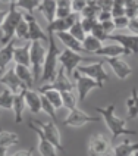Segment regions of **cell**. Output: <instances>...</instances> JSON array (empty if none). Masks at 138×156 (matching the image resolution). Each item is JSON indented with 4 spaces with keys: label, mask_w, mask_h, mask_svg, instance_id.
<instances>
[{
    "label": "cell",
    "mask_w": 138,
    "mask_h": 156,
    "mask_svg": "<svg viewBox=\"0 0 138 156\" xmlns=\"http://www.w3.org/2000/svg\"><path fill=\"white\" fill-rule=\"evenodd\" d=\"M40 13L44 16V19L50 24L56 19V10H57V3L56 0H41L40 3Z\"/></svg>",
    "instance_id": "obj_23"
},
{
    "label": "cell",
    "mask_w": 138,
    "mask_h": 156,
    "mask_svg": "<svg viewBox=\"0 0 138 156\" xmlns=\"http://www.w3.org/2000/svg\"><path fill=\"white\" fill-rule=\"evenodd\" d=\"M8 15V10H3V9H0V27L3 24V21H5V18Z\"/></svg>",
    "instance_id": "obj_47"
},
{
    "label": "cell",
    "mask_w": 138,
    "mask_h": 156,
    "mask_svg": "<svg viewBox=\"0 0 138 156\" xmlns=\"http://www.w3.org/2000/svg\"><path fill=\"white\" fill-rule=\"evenodd\" d=\"M43 87H46V88H53V90H59L60 93H63V91L74 90V88H75V83H72L71 77H69L68 74L65 72V69L60 66L59 71H57L56 78L53 80L50 84H43Z\"/></svg>",
    "instance_id": "obj_12"
},
{
    "label": "cell",
    "mask_w": 138,
    "mask_h": 156,
    "mask_svg": "<svg viewBox=\"0 0 138 156\" xmlns=\"http://www.w3.org/2000/svg\"><path fill=\"white\" fill-rule=\"evenodd\" d=\"M13 68H15L16 75L21 78V81H22L28 88H31V87L34 86L35 78H34V72H33V69H31V66H25V65H15Z\"/></svg>",
    "instance_id": "obj_24"
},
{
    "label": "cell",
    "mask_w": 138,
    "mask_h": 156,
    "mask_svg": "<svg viewBox=\"0 0 138 156\" xmlns=\"http://www.w3.org/2000/svg\"><path fill=\"white\" fill-rule=\"evenodd\" d=\"M102 27H103V30L107 33V34H115V31H116V27H115V22H113V18L112 19H107V21H103V22H100Z\"/></svg>",
    "instance_id": "obj_41"
},
{
    "label": "cell",
    "mask_w": 138,
    "mask_h": 156,
    "mask_svg": "<svg viewBox=\"0 0 138 156\" xmlns=\"http://www.w3.org/2000/svg\"><path fill=\"white\" fill-rule=\"evenodd\" d=\"M46 55H47V49L44 47V44L41 41H31L29 56H31V69L34 72L35 81L41 80V72H43Z\"/></svg>",
    "instance_id": "obj_4"
},
{
    "label": "cell",
    "mask_w": 138,
    "mask_h": 156,
    "mask_svg": "<svg viewBox=\"0 0 138 156\" xmlns=\"http://www.w3.org/2000/svg\"><path fill=\"white\" fill-rule=\"evenodd\" d=\"M112 12L109 10V9H102L100 12H98V15H97V19H98V22H103V21H107V19H112Z\"/></svg>",
    "instance_id": "obj_42"
},
{
    "label": "cell",
    "mask_w": 138,
    "mask_h": 156,
    "mask_svg": "<svg viewBox=\"0 0 138 156\" xmlns=\"http://www.w3.org/2000/svg\"><path fill=\"white\" fill-rule=\"evenodd\" d=\"M13 100H15V94H13L9 88H5V90L0 93V108H2V109L12 111V109H13Z\"/></svg>",
    "instance_id": "obj_31"
},
{
    "label": "cell",
    "mask_w": 138,
    "mask_h": 156,
    "mask_svg": "<svg viewBox=\"0 0 138 156\" xmlns=\"http://www.w3.org/2000/svg\"><path fill=\"white\" fill-rule=\"evenodd\" d=\"M110 12H112L113 18L123 16V15H126V8H123V6H112Z\"/></svg>",
    "instance_id": "obj_43"
},
{
    "label": "cell",
    "mask_w": 138,
    "mask_h": 156,
    "mask_svg": "<svg viewBox=\"0 0 138 156\" xmlns=\"http://www.w3.org/2000/svg\"><path fill=\"white\" fill-rule=\"evenodd\" d=\"M110 152V141L104 134H94L88 140L87 153L88 156H107Z\"/></svg>",
    "instance_id": "obj_8"
},
{
    "label": "cell",
    "mask_w": 138,
    "mask_h": 156,
    "mask_svg": "<svg viewBox=\"0 0 138 156\" xmlns=\"http://www.w3.org/2000/svg\"><path fill=\"white\" fill-rule=\"evenodd\" d=\"M19 143V136L16 133H12V131H6V130H0V146L2 147H13Z\"/></svg>",
    "instance_id": "obj_29"
},
{
    "label": "cell",
    "mask_w": 138,
    "mask_h": 156,
    "mask_svg": "<svg viewBox=\"0 0 138 156\" xmlns=\"http://www.w3.org/2000/svg\"><path fill=\"white\" fill-rule=\"evenodd\" d=\"M128 30L131 31V34L138 35V16L131 18V19H129V25H128Z\"/></svg>",
    "instance_id": "obj_45"
},
{
    "label": "cell",
    "mask_w": 138,
    "mask_h": 156,
    "mask_svg": "<svg viewBox=\"0 0 138 156\" xmlns=\"http://www.w3.org/2000/svg\"><path fill=\"white\" fill-rule=\"evenodd\" d=\"M29 49H31V41L15 47V55H13V62L15 65H25V66H31V56H29Z\"/></svg>",
    "instance_id": "obj_22"
},
{
    "label": "cell",
    "mask_w": 138,
    "mask_h": 156,
    "mask_svg": "<svg viewBox=\"0 0 138 156\" xmlns=\"http://www.w3.org/2000/svg\"><path fill=\"white\" fill-rule=\"evenodd\" d=\"M69 33H71V34L74 35V37H75L77 40H79L81 43H82V41L85 40V37L88 35V34L85 33V30H84V27H82V24H81V18L78 19V21L75 22V24H74V25L71 27Z\"/></svg>",
    "instance_id": "obj_34"
},
{
    "label": "cell",
    "mask_w": 138,
    "mask_h": 156,
    "mask_svg": "<svg viewBox=\"0 0 138 156\" xmlns=\"http://www.w3.org/2000/svg\"><path fill=\"white\" fill-rule=\"evenodd\" d=\"M2 3H5V5H9V6H12V5H16L18 0H0Z\"/></svg>",
    "instance_id": "obj_48"
},
{
    "label": "cell",
    "mask_w": 138,
    "mask_h": 156,
    "mask_svg": "<svg viewBox=\"0 0 138 156\" xmlns=\"http://www.w3.org/2000/svg\"><path fill=\"white\" fill-rule=\"evenodd\" d=\"M95 55L104 56V58L107 59V58H122V56L129 55V52H128L125 47H122L119 43H112V44H104Z\"/></svg>",
    "instance_id": "obj_19"
},
{
    "label": "cell",
    "mask_w": 138,
    "mask_h": 156,
    "mask_svg": "<svg viewBox=\"0 0 138 156\" xmlns=\"http://www.w3.org/2000/svg\"><path fill=\"white\" fill-rule=\"evenodd\" d=\"M59 55L60 50L57 49V46L54 43L53 34L49 33V49H47V55H46V61H44L43 72H41V81L44 84H50L53 80L57 75V65H59Z\"/></svg>",
    "instance_id": "obj_2"
},
{
    "label": "cell",
    "mask_w": 138,
    "mask_h": 156,
    "mask_svg": "<svg viewBox=\"0 0 138 156\" xmlns=\"http://www.w3.org/2000/svg\"><path fill=\"white\" fill-rule=\"evenodd\" d=\"M15 47H16V46H15V38H13L12 41L3 44V47L0 49V72H3L5 68L13 61Z\"/></svg>",
    "instance_id": "obj_21"
},
{
    "label": "cell",
    "mask_w": 138,
    "mask_h": 156,
    "mask_svg": "<svg viewBox=\"0 0 138 156\" xmlns=\"http://www.w3.org/2000/svg\"><path fill=\"white\" fill-rule=\"evenodd\" d=\"M115 108L116 105L110 103L107 105L106 108H94V111L97 113L102 115V118L104 119L106 125H107V130L112 133V141L121 137V136H137L138 133L135 130H129L126 127V119L119 118L116 113H115Z\"/></svg>",
    "instance_id": "obj_1"
},
{
    "label": "cell",
    "mask_w": 138,
    "mask_h": 156,
    "mask_svg": "<svg viewBox=\"0 0 138 156\" xmlns=\"http://www.w3.org/2000/svg\"><path fill=\"white\" fill-rule=\"evenodd\" d=\"M62 99H63V108H66L68 111L75 109V108H77V103L79 102V99L75 96L74 90L63 91V93H62Z\"/></svg>",
    "instance_id": "obj_33"
},
{
    "label": "cell",
    "mask_w": 138,
    "mask_h": 156,
    "mask_svg": "<svg viewBox=\"0 0 138 156\" xmlns=\"http://www.w3.org/2000/svg\"><path fill=\"white\" fill-rule=\"evenodd\" d=\"M40 3H41V0H18L15 6L18 9H24L26 13H34L40 8Z\"/></svg>",
    "instance_id": "obj_32"
},
{
    "label": "cell",
    "mask_w": 138,
    "mask_h": 156,
    "mask_svg": "<svg viewBox=\"0 0 138 156\" xmlns=\"http://www.w3.org/2000/svg\"><path fill=\"white\" fill-rule=\"evenodd\" d=\"M26 108L25 103V91L15 94V100H13V113H15V122H22L24 119V109Z\"/></svg>",
    "instance_id": "obj_26"
},
{
    "label": "cell",
    "mask_w": 138,
    "mask_h": 156,
    "mask_svg": "<svg viewBox=\"0 0 138 156\" xmlns=\"http://www.w3.org/2000/svg\"><path fill=\"white\" fill-rule=\"evenodd\" d=\"M82 47H84V52L95 55V53L103 47V41H100L98 38H95L94 35L88 34L85 37V40L82 41Z\"/></svg>",
    "instance_id": "obj_30"
},
{
    "label": "cell",
    "mask_w": 138,
    "mask_h": 156,
    "mask_svg": "<svg viewBox=\"0 0 138 156\" xmlns=\"http://www.w3.org/2000/svg\"><path fill=\"white\" fill-rule=\"evenodd\" d=\"M78 19H79L78 13H72L68 18H56L53 22H50L47 25V31L50 34H57V33H62V31H69L71 27L74 25Z\"/></svg>",
    "instance_id": "obj_16"
},
{
    "label": "cell",
    "mask_w": 138,
    "mask_h": 156,
    "mask_svg": "<svg viewBox=\"0 0 138 156\" xmlns=\"http://www.w3.org/2000/svg\"><path fill=\"white\" fill-rule=\"evenodd\" d=\"M104 62H91V63H85V65H79L78 66V72H81V74H84L87 77L93 78L95 81H98V83H106L107 80H109V75H107V72L104 69Z\"/></svg>",
    "instance_id": "obj_10"
},
{
    "label": "cell",
    "mask_w": 138,
    "mask_h": 156,
    "mask_svg": "<svg viewBox=\"0 0 138 156\" xmlns=\"http://www.w3.org/2000/svg\"><path fill=\"white\" fill-rule=\"evenodd\" d=\"M106 62L110 65L115 75L119 80H126L132 75V68L129 66V63L125 62L122 58H107Z\"/></svg>",
    "instance_id": "obj_17"
},
{
    "label": "cell",
    "mask_w": 138,
    "mask_h": 156,
    "mask_svg": "<svg viewBox=\"0 0 138 156\" xmlns=\"http://www.w3.org/2000/svg\"><path fill=\"white\" fill-rule=\"evenodd\" d=\"M0 84L5 86V88H9L13 94H19L22 91H25L28 87L21 81V78L16 75L15 68H10L8 69L2 77H0Z\"/></svg>",
    "instance_id": "obj_11"
},
{
    "label": "cell",
    "mask_w": 138,
    "mask_h": 156,
    "mask_svg": "<svg viewBox=\"0 0 138 156\" xmlns=\"http://www.w3.org/2000/svg\"><path fill=\"white\" fill-rule=\"evenodd\" d=\"M41 111H43L44 113H47L53 121L56 122V111H57V109L53 106L52 102H50L44 94H41Z\"/></svg>",
    "instance_id": "obj_36"
},
{
    "label": "cell",
    "mask_w": 138,
    "mask_h": 156,
    "mask_svg": "<svg viewBox=\"0 0 138 156\" xmlns=\"http://www.w3.org/2000/svg\"><path fill=\"white\" fill-rule=\"evenodd\" d=\"M98 121H100V116H93V115L75 108V109L69 111L68 116L63 119V125L72 127V128H78V127H82V125L90 124V122H98Z\"/></svg>",
    "instance_id": "obj_7"
},
{
    "label": "cell",
    "mask_w": 138,
    "mask_h": 156,
    "mask_svg": "<svg viewBox=\"0 0 138 156\" xmlns=\"http://www.w3.org/2000/svg\"><path fill=\"white\" fill-rule=\"evenodd\" d=\"M97 22H98L97 18H88V16L81 18V24H82V27H84V30H85L87 34H91V31H93V28H94V25Z\"/></svg>",
    "instance_id": "obj_38"
},
{
    "label": "cell",
    "mask_w": 138,
    "mask_h": 156,
    "mask_svg": "<svg viewBox=\"0 0 138 156\" xmlns=\"http://www.w3.org/2000/svg\"><path fill=\"white\" fill-rule=\"evenodd\" d=\"M126 109H128V119L138 118V90L132 88L131 96L126 100Z\"/></svg>",
    "instance_id": "obj_28"
},
{
    "label": "cell",
    "mask_w": 138,
    "mask_h": 156,
    "mask_svg": "<svg viewBox=\"0 0 138 156\" xmlns=\"http://www.w3.org/2000/svg\"><path fill=\"white\" fill-rule=\"evenodd\" d=\"M9 156H34V150H33V147L28 149V150H18V152H15V153H12Z\"/></svg>",
    "instance_id": "obj_46"
},
{
    "label": "cell",
    "mask_w": 138,
    "mask_h": 156,
    "mask_svg": "<svg viewBox=\"0 0 138 156\" xmlns=\"http://www.w3.org/2000/svg\"><path fill=\"white\" fill-rule=\"evenodd\" d=\"M91 35H94L95 38H98L100 41H106V40H109V34L106 33L103 30V27L100 22H97L93 28V31H91Z\"/></svg>",
    "instance_id": "obj_37"
},
{
    "label": "cell",
    "mask_w": 138,
    "mask_h": 156,
    "mask_svg": "<svg viewBox=\"0 0 138 156\" xmlns=\"http://www.w3.org/2000/svg\"><path fill=\"white\" fill-rule=\"evenodd\" d=\"M87 61H88L87 56H82L81 53H77L69 49H63L59 55V63L71 78L74 77V72L78 69V66Z\"/></svg>",
    "instance_id": "obj_5"
},
{
    "label": "cell",
    "mask_w": 138,
    "mask_h": 156,
    "mask_svg": "<svg viewBox=\"0 0 138 156\" xmlns=\"http://www.w3.org/2000/svg\"><path fill=\"white\" fill-rule=\"evenodd\" d=\"M72 8H57L56 10V18H68L69 15H72Z\"/></svg>",
    "instance_id": "obj_44"
},
{
    "label": "cell",
    "mask_w": 138,
    "mask_h": 156,
    "mask_svg": "<svg viewBox=\"0 0 138 156\" xmlns=\"http://www.w3.org/2000/svg\"><path fill=\"white\" fill-rule=\"evenodd\" d=\"M113 22H115V27L116 30H128V25H129V18L126 15L123 16H118V18H113Z\"/></svg>",
    "instance_id": "obj_39"
},
{
    "label": "cell",
    "mask_w": 138,
    "mask_h": 156,
    "mask_svg": "<svg viewBox=\"0 0 138 156\" xmlns=\"http://www.w3.org/2000/svg\"><path fill=\"white\" fill-rule=\"evenodd\" d=\"M38 91L41 93V94H44L50 102H52V105L56 108V109H60V108H63V99H62V93L59 91V90H53V88H46V87H40L38 88Z\"/></svg>",
    "instance_id": "obj_27"
},
{
    "label": "cell",
    "mask_w": 138,
    "mask_h": 156,
    "mask_svg": "<svg viewBox=\"0 0 138 156\" xmlns=\"http://www.w3.org/2000/svg\"><path fill=\"white\" fill-rule=\"evenodd\" d=\"M40 128L41 131L44 133V136L47 137V139L52 141L53 144L56 146V147L62 150L63 149V144H62V136H60V131L59 128L56 127V124L54 121H49V122H41V121H34Z\"/></svg>",
    "instance_id": "obj_13"
},
{
    "label": "cell",
    "mask_w": 138,
    "mask_h": 156,
    "mask_svg": "<svg viewBox=\"0 0 138 156\" xmlns=\"http://www.w3.org/2000/svg\"><path fill=\"white\" fill-rule=\"evenodd\" d=\"M22 19H24V15H22L21 9H18L15 5L9 6L8 15H6L3 24L0 27V41L2 43L5 44L13 40L15 33H16V28Z\"/></svg>",
    "instance_id": "obj_3"
},
{
    "label": "cell",
    "mask_w": 138,
    "mask_h": 156,
    "mask_svg": "<svg viewBox=\"0 0 138 156\" xmlns=\"http://www.w3.org/2000/svg\"><path fill=\"white\" fill-rule=\"evenodd\" d=\"M87 8L85 0H72V12L74 13H82Z\"/></svg>",
    "instance_id": "obj_40"
},
{
    "label": "cell",
    "mask_w": 138,
    "mask_h": 156,
    "mask_svg": "<svg viewBox=\"0 0 138 156\" xmlns=\"http://www.w3.org/2000/svg\"><path fill=\"white\" fill-rule=\"evenodd\" d=\"M57 40L63 44L65 49H69V50H74L77 53H82L84 52V47H82V43L77 40L74 35L71 34L69 31H62V33H57L56 34Z\"/></svg>",
    "instance_id": "obj_18"
},
{
    "label": "cell",
    "mask_w": 138,
    "mask_h": 156,
    "mask_svg": "<svg viewBox=\"0 0 138 156\" xmlns=\"http://www.w3.org/2000/svg\"><path fill=\"white\" fill-rule=\"evenodd\" d=\"M131 156H138V150H137V152H134V153H132Z\"/></svg>",
    "instance_id": "obj_50"
},
{
    "label": "cell",
    "mask_w": 138,
    "mask_h": 156,
    "mask_svg": "<svg viewBox=\"0 0 138 156\" xmlns=\"http://www.w3.org/2000/svg\"><path fill=\"white\" fill-rule=\"evenodd\" d=\"M109 41L119 43L122 47H125L129 55H138V35L135 34H110Z\"/></svg>",
    "instance_id": "obj_14"
},
{
    "label": "cell",
    "mask_w": 138,
    "mask_h": 156,
    "mask_svg": "<svg viewBox=\"0 0 138 156\" xmlns=\"http://www.w3.org/2000/svg\"><path fill=\"white\" fill-rule=\"evenodd\" d=\"M74 78H75V83H77V91H78L79 102H84L91 90H94V88H103L104 87L103 83H98V81L87 77V75L78 72V71L74 72Z\"/></svg>",
    "instance_id": "obj_6"
},
{
    "label": "cell",
    "mask_w": 138,
    "mask_h": 156,
    "mask_svg": "<svg viewBox=\"0 0 138 156\" xmlns=\"http://www.w3.org/2000/svg\"><path fill=\"white\" fill-rule=\"evenodd\" d=\"M6 150H8L6 147H2L0 146V156H6Z\"/></svg>",
    "instance_id": "obj_49"
},
{
    "label": "cell",
    "mask_w": 138,
    "mask_h": 156,
    "mask_svg": "<svg viewBox=\"0 0 138 156\" xmlns=\"http://www.w3.org/2000/svg\"><path fill=\"white\" fill-rule=\"evenodd\" d=\"M25 103L31 113H40L41 111V93L33 88L25 90Z\"/></svg>",
    "instance_id": "obj_20"
},
{
    "label": "cell",
    "mask_w": 138,
    "mask_h": 156,
    "mask_svg": "<svg viewBox=\"0 0 138 156\" xmlns=\"http://www.w3.org/2000/svg\"><path fill=\"white\" fill-rule=\"evenodd\" d=\"M15 37L19 38V40L29 41V27H28V21H26L25 18L19 22V25L16 28V33H15Z\"/></svg>",
    "instance_id": "obj_35"
},
{
    "label": "cell",
    "mask_w": 138,
    "mask_h": 156,
    "mask_svg": "<svg viewBox=\"0 0 138 156\" xmlns=\"http://www.w3.org/2000/svg\"><path fill=\"white\" fill-rule=\"evenodd\" d=\"M28 127L38 136V147L37 149H38V153H40V155L41 156H59L57 155V150H59V149L56 147L52 141L44 136V133L41 131V128H40L34 121L28 122Z\"/></svg>",
    "instance_id": "obj_9"
},
{
    "label": "cell",
    "mask_w": 138,
    "mask_h": 156,
    "mask_svg": "<svg viewBox=\"0 0 138 156\" xmlns=\"http://www.w3.org/2000/svg\"><path fill=\"white\" fill-rule=\"evenodd\" d=\"M137 150H138V143H132L128 139H125L122 143L116 144L113 147V156H131Z\"/></svg>",
    "instance_id": "obj_25"
},
{
    "label": "cell",
    "mask_w": 138,
    "mask_h": 156,
    "mask_svg": "<svg viewBox=\"0 0 138 156\" xmlns=\"http://www.w3.org/2000/svg\"><path fill=\"white\" fill-rule=\"evenodd\" d=\"M24 18L28 21V27H29V41H41V43L49 41V35L46 34V31H43L41 25L37 22L33 13H25Z\"/></svg>",
    "instance_id": "obj_15"
}]
</instances>
